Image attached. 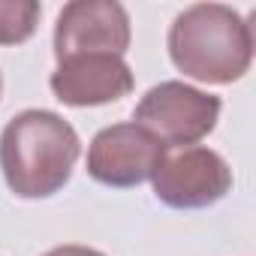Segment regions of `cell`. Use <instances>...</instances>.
<instances>
[{
  "instance_id": "obj_1",
  "label": "cell",
  "mask_w": 256,
  "mask_h": 256,
  "mask_svg": "<svg viewBox=\"0 0 256 256\" xmlns=\"http://www.w3.org/2000/svg\"><path fill=\"white\" fill-rule=\"evenodd\" d=\"M78 154L72 124L46 108L18 112L0 133V169L18 199H48L64 190Z\"/></svg>"
},
{
  "instance_id": "obj_2",
  "label": "cell",
  "mask_w": 256,
  "mask_h": 256,
  "mask_svg": "<svg viewBox=\"0 0 256 256\" xmlns=\"http://www.w3.org/2000/svg\"><path fill=\"white\" fill-rule=\"evenodd\" d=\"M172 64L205 84L238 82L253 60L250 24L223 4H193L169 28Z\"/></svg>"
},
{
  "instance_id": "obj_3",
  "label": "cell",
  "mask_w": 256,
  "mask_h": 256,
  "mask_svg": "<svg viewBox=\"0 0 256 256\" xmlns=\"http://www.w3.org/2000/svg\"><path fill=\"white\" fill-rule=\"evenodd\" d=\"M220 100L184 82L154 84L136 106L133 124L154 136L163 148H190L205 139L220 118Z\"/></svg>"
},
{
  "instance_id": "obj_4",
  "label": "cell",
  "mask_w": 256,
  "mask_h": 256,
  "mask_svg": "<svg viewBox=\"0 0 256 256\" xmlns=\"http://www.w3.org/2000/svg\"><path fill=\"white\" fill-rule=\"evenodd\" d=\"M151 181L154 196L163 205L190 211L220 202L232 190V169L217 151L190 145L175 154H163Z\"/></svg>"
},
{
  "instance_id": "obj_5",
  "label": "cell",
  "mask_w": 256,
  "mask_h": 256,
  "mask_svg": "<svg viewBox=\"0 0 256 256\" xmlns=\"http://www.w3.org/2000/svg\"><path fill=\"white\" fill-rule=\"evenodd\" d=\"M166 148L136 124H112L100 130L88 148V175L106 187H139L148 181Z\"/></svg>"
},
{
  "instance_id": "obj_6",
  "label": "cell",
  "mask_w": 256,
  "mask_h": 256,
  "mask_svg": "<svg viewBox=\"0 0 256 256\" xmlns=\"http://www.w3.org/2000/svg\"><path fill=\"white\" fill-rule=\"evenodd\" d=\"M130 16L114 0H72L54 24V58L118 54L130 48Z\"/></svg>"
},
{
  "instance_id": "obj_7",
  "label": "cell",
  "mask_w": 256,
  "mask_h": 256,
  "mask_svg": "<svg viewBox=\"0 0 256 256\" xmlns=\"http://www.w3.org/2000/svg\"><path fill=\"white\" fill-rule=\"evenodd\" d=\"M48 84L64 106L88 108L124 100L136 82L133 70L118 54H72L58 60Z\"/></svg>"
},
{
  "instance_id": "obj_8",
  "label": "cell",
  "mask_w": 256,
  "mask_h": 256,
  "mask_svg": "<svg viewBox=\"0 0 256 256\" xmlns=\"http://www.w3.org/2000/svg\"><path fill=\"white\" fill-rule=\"evenodd\" d=\"M42 6L36 0H0V46H22L34 36Z\"/></svg>"
},
{
  "instance_id": "obj_9",
  "label": "cell",
  "mask_w": 256,
  "mask_h": 256,
  "mask_svg": "<svg viewBox=\"0 0 256 256\" xmlns=\"http://www.w3.org/2000/svg\"><path fill=\"white\" fill-rule=\"evenodd\" d=\"M42 256H106V253H100L94 247H82V244H64V247H54Z\"/></svg>"
},
{
  "instance_id": "obj_10",
  "label": "cell",
  "mask_w": 256,
  "mask_h": 256,
  "mask_svg": "<svg viewBox=\"0 0 256 256\" xmlns=\"http://www.w3.org/2000/svg\"><path fill=\"white\" fill-rule=\"evenodd\" d=\"M0 90H4V76H0Z\"/></svg>"
}]
</instances>
